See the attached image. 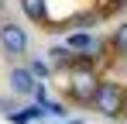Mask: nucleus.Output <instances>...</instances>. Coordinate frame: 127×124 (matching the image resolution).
I'll return each instance as SVG.
<instances>
[{
  "label": "nucleus",
  "mask_w": 127,
  "mask_h": 124,
  "mask_svg": "<svg viewBox=\"0 0 127 124\" xmlns=\"http://www.w3.org/2000/svg\"><path fill=\"white\" fill-rule=\"evenodd\" d=\"M28 69H31L38 79H48V76H52V65H48L45 59H31V62H28Z\"/></svg>",
  "instance_id": "6e6552de"
},
{
  "label": "nucleus",
  "mask_w": 127,
  "mask_h": 124,
  "mask_svg": "<svg viewBox=\"0 0 127 124\" xmlns=\"http://www.w3.org/2000/svg\"><path fill=\"white\" fill-rule=\"evenodd\" d=\"M65 45L72 48V52H100V41L93 38V35H86V31H76V35H69Z\"/></svg>",
  "instance_id": "39448f33"
},
{
  "label": "nucleus",
  "mask_w": 127,
  "mask_h": 124,
  "mask_svg": "<svg viewBox=\"0 0 127 124\" xmlns=\"http://www.w3.org/2000/svg\"><path fill=\"white\" fill-rule=\"evenodd\" d=\"M38 83L41 79H38L28 65H14V69H10V90H14V97H34Z\"/></svg>",
  "instance_id": "20e7f679"
},
{
  "label": "nucleus",
  "mask_w": 127,
  "mask_h": 124,
  "mask_svg": "<svg viewBox=\"0 0 127 124\" xmlns=\"http://www.w3.org/2000/svg\"><path fill=\"white\" fill-rule=\"evenodd\" d=\"M34 100H38V103H45V100H48V90H45V83H38V90H34Z\"/></svg>",
  "instance_id": "9d476101"
},
{
  "label": "nucleus",
  "mask_w": 127,
  "mask_h": 124,
  "mask_svg": "<svg viewBox=\"0 0 127 124\" xmlns=\"http://www.w3.org/2000/svg\"><path fill=\"white\" fill-rule=\"evenodd\" d=\"M48 124H83V121H62V117H59V121H48Z\"/></svg>",
  "instance_id": "9b49d317"
},
{
  "label": "nucleus",
  "mask_w": 127,
  "mask_h": 124,
  "mask_svg": "<svg viewBox=\"0 0 127 124\" xmlns=\"http://www.w3.org/2000/svg\"><path fill=\"white\" fill-rule=\"evenodd\" d=\"M21 10L31 21H45V0H21Z\"/></svg>",
  "instance_id": "0eeeda50"
},
{
  "label": "nucleus",
  "mask_w": 127,
  "mask_h": 124,
  "mask_svg": "<svg viewBox=\"0 0 127 124\" xmlns=\"http://www.w3.org/2000/svg\"><path fill=\"white\" fill-rule=\"evenodd\" d=\"M96 90H100V83L93 79L89 72H76V76L69 79V97L76 103H93L96 100Z\"/></svg>",
  "instance_id": "7ed1b4c3"
},
{
  "label": "nucleus",
  "mask_w": 127,
  "mask_h": 124,
  "mask_svg": "<svg viewBox=\"0 0 127 124\" xmlns=\"http://www.w3.org/2000/svg\"><path fill=\"white\" fill-rule=\"evenodd\" d=\"M113 48H117L120 55H127V24H120V28L113 31Z\"/></svg>",
  "instance_id": "1a4fd4ad"
},
{
  "label": "nucleus",
  "mask_w": 127,
  "mask_h": 124,
  "mask_svg": "<svg viewBox=\"0 0 127 124\" xmlns=\"http://www.w3.org/2000/svg\"><path fill=\"white\" fill-rule=\"evenodd\" d=\"M0 45H3L7 55H24V52H28V35H24V28L14 24V21H3V24H0Z\"/></svg>",
  "instance_id": "f03ea898"
},
{
  "label": "nucleus",
  "mask_w": 127,
  "mask_h": 124,
  "mask_svg": "<svg viewBox=\"0 0 127 124\" xmlns=\"http://www.w3.org/2000/svg\"><path fill=\"white\" fill-rule=\"evenodd\" d=\"M3 7H7V0H0V10H3Z\"/></svg>",
  "instance_id": "f8f14e48"
},
{
  "label": "nucleus",
  "mask_w": 127,
  "mask_h": 124,
  "mask_svg": "<svg viewBox=\"0 0 127 124\" xmlns=\"http://www.w3.org/2000/svg\"><path fill=\"white\" fill-rule=\"evenodd\" d=\"M48 55H52V65H55V69H65V65H72V48H69V45H55Z\"/></svg>",
  "instance_id": "423d86ee"
},
{
  "label": "nucleus",
  "mask_w": 127,
  "mask_h": 124,
  "mask_svg": "<svg viewBox=\"0 0 127 124\" xmlns=\"http://www.w3.org/2000/svg\"><path fill=\"white\" fill-rule=\"evenodd\" d=\"M96 110L103 114V117H117L120 110H124V103H127V90L120 86V83H100V90H96Z\"/></svg>",
  "instance_id": "f257e3e1"
}]
</instances>
